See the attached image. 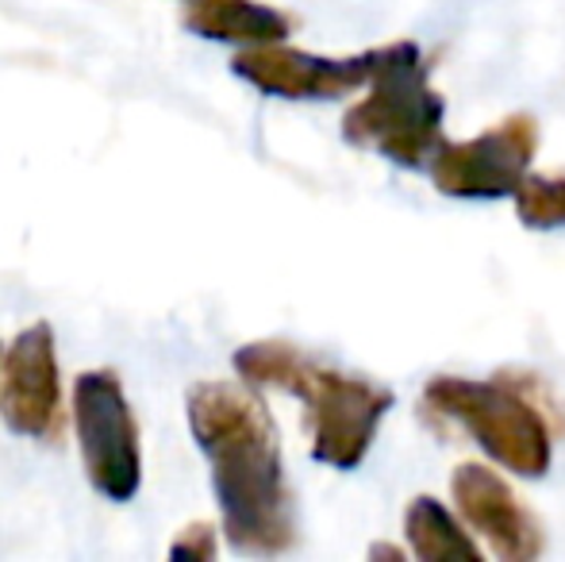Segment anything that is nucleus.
<instances>
[{"instance_id": "obj_7", "label": "nucleus", "mask_w": 565, "mask_h": 562, "mask_svg": "<svg viewBox=\"0 0 565 562\" xmlns=\"http://www.w3.org/2000/svg\"><path fill=\"white\" fill-rule=\"evenodd\" d=\"M235 77L250 82L254 89L285 100H335L354 93L358 85H370L377 74V51H365L358 59H320V54L292 51L281 43L250 46L231 62Z\"/></svg>"}, {"instance_id": "obj_8", "label": "nucleus", "mask_w": 565, "mask_h": 562, "mask_svg": "<svg viewBox=\"0 0 565 562\" xmlns=\"http://www.w3.org/2000/svg\"><path fill=\"white\" fill-rule=\"evenodd\" d=\"M62 385H58V351L46 320L23 328L4 354L0 378V421L12 435L46 439L58 432Z\"/></svg>"}, {"instance_id": "obj_13", "label": "nucleus", "mask_w": 565, "mask_h": 562, "mask_svg": "<svg viewBox=\"0 0 565 562\" xmlns=\"http://www.w3.org/2000/svg\"><path fill=\"white\" fill-rule=\"evenodd\" d=\"M216 555V528L212 524H189L185 532L173 540L170 548V559H193V562H204Z\"/></svg>"}, {"instance_id": "obj_11", "label": "nucleus", "mask_w": 565, "mask_h": 562, "mask_svg": "<svg viewBox=\"0 0 565 562\" xmlns=\"http://www.w3.org/2000/svg\"><path fill=\"white\" fill-rule=\"evenodd\" d=\"M404 532L416 551V559L424 562H477L481 551L469 540V532H461V524L443 509L435 497H416L412 509L404 512Z\"/></svg>"}, {"instance_id": "obj_3", "label": "nucleus", "mask_w": 565, "mask_h": 562, "mask_svg": "<svg viewBox=\"0 0 565 562\" xmlns=\"http://www.w3.org/2000/svg\"><path fill=\"white\" fill-rule=\"evenodd\" d=\"M365 100H358L342 116V139L362 150H377L396 166L431 162L443 147V97L427 85V70L419 62L416 43L377 46V74Z\"/></svg>"}, {"instance_id": "obj_1", "label": "nucleus", "mask_w": 565, "mask_h": 562, "mask_svg": "<svg viewBox=\"0 0 565 562\" xmlns=\"http://www.w3.org/2000/svg\"><path fill=\"white\" fill-rule=\"evenodd\" d=\"M189 427L212 466L224 536L243 555H281L297 540L277 427L246 385L196 382L185 397Z\"/></svg>"}, {"instance_id": "obj_14", "label": "nucleus", "mask_w": 565, "mask_h": 562, "mask_svg": "<svg viewBox=\"0 0 565 562\" xmlns=\"http://www.w3.org/2000/svg\"><path fill=\"white\" fill-rule=\"evenodd\" d=\"M373 555H385V559H401V551H396V548H373Z\"/></svg>"}, {"instance_id": "obj_5", "label": "nucleus", "mask_w": 565, "mask_h": 562, "mask_svg": "<svg viewBox=\"0 0 565 562\" xmlns=\"http://www.w3.org/2000/svg\"><path fill=\"white\" fill-rule=\"evenodd\" d=\"M74 427L89 486L116 505L131 501L142 486V450L116 370H85L74 382Z\"/></svg>"}, {"instance_id": "obj_12", "label": "nucleus", "mask_w": 565, "mask_h": 562, "mask_svg": "<svg viewBox=\"0 0 565 562\" xmlns=\"http://www.w3.org/2000/svg\"><path fill=\"white\" fill-rule=\"evenodd\" d=\"M515 212L527 227H562L565 224V173L546 178V173H527L515 189Z\"/></svg>"}, {"instance_id": "obj_2", "label": "nucleus", "mask_w": 565, "mask_h": 562, "mask_svg": "<svg viewBox=\"0 0 565 562\" xmlns=\"http://www.w3.org/2000/svg\"><path fill=\"white\" fill-rule=\"evenodd\" d=\"M424 405L458 421L484 455L520 478H543L551 470V439L565 432V416L527 374L500 382L435 378L424 390Z\"/></svg>"}, {"instance_id": "obj_6", "label": "nucleus", "mask_w": 565, "mask_h": 562, "mask_svg": "<svg viewBox=\"0 0 565 562\" xmlns=\"http://www.w3.org/2000/svg\"><path fill=\"white\" fill-rule=\"evenodd\" d=\"M535 150L539 124L515 113L477 139L443 142L431 155V181L447 197H473V201L508 197L523 185Z\"/></svg>"}, {"instance_id": "obj_10", "label": "nucleus", "mask_w": 565, "mask_h": 562, "mask_svg": "<svg viewBox=\"0 0 565 562\" xmlns=\"http://www.w3.org/2000/svg\"><path fill=\"white\" fill-rule=\"evenodd\" d=\"M193 35L212 39V43H243V46H266L285 43L292 31V20L269 4L254 0H196L181 15Z\"/></svg>"}, {"instance_id": "obj_9", "label": "nucleus", "mask_w": 565, "mask_h": 562, "mask_svg": "<svg viewBox=\"0 0 565 562\" xmlns=\"http://www.w3.org/2000/svg\"><path fill=\"white\" fill-rule=\"evenodd\" d=\"M450 494L461 520L477 536H484L500 559L527 562L543 555V528L497 470L481 463H461L450 478Z\"/></svg>"}, {"instance_id": "obj_4", "label": "nucleus", "mask_w": 565, "mask_h": 562, "mask_svg": "<svg viewBox=\"0 0 565 562\" xmlns=\"http://www.w3.org/2000/svg\"><path fill=\"white\" fill-rule=\"evenodd\" d=\"M285 393H297L308 405L312 458L335 470H354L377 435L381 416L393 409V393L385 385L347 378L320 367L308 354H297L281 382Z\"/></svg>"}]
</instances>
